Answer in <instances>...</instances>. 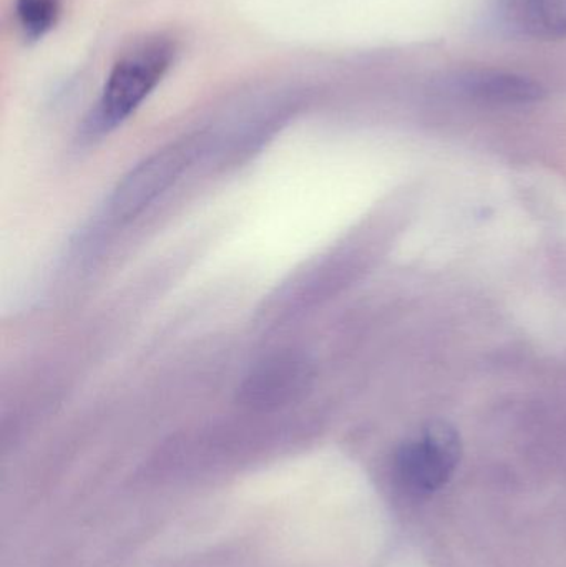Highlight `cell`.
I'll use <instances>...</instances> for the list:
<instances>
[{
	"label": "cell",
	"instance_id": "1",
	"mask_svg": "<svg viewBox=\"0 0 566 567\" xmlns=\"http://www.w3.org/2000/svg\"><path fill=\"white\" fill-rule=\"evenodd\" d=\"M175 59V45L165 37L140 43L113 65L86 128L106 133L125 122L162 82Z\"/></svg>",
	"mask_w": 566,
	"mask_h": 567
},
{
	"label": "cell",
	"instance_id": "2",
	"mask_svg": "<svg viewBox=\"0 0 566 567\" xmlns=\"http://www.w3.org/2000/svg\"><path fill=\"white\" fill-rule=\"evenodd\" d=\"M206 140L205 133L186 136L158 150L130 169L110 196V218L116 223H126L142 215L178 182L206 145Z\"/></svg>",
	"mask_w": 566,
	"mask_h": 567
},
{
	"label": "cell",
	"instance_id": "3",
	"mask_svg": "<svg viewBox=\"0 0 566 567\" xmlns=\"http://www.w3.org/2000/svg\"><path fill=\"white\" fill-rule=\"evenodd\" d=\"M461 460V436L445 422H432L395 453L399 486L411 498H428L447 485Z\"/></svg>",
	"mask_w": 566,
	"mask_h": 567
},
{
	"label": "cell",
	"instance_id": "4",
	"mask_svg": "<svg viewBox=\"0 0 566 567\" xmlns=\"http://www.w3.org/2000/svg\"><path fill=\"white\" fill-rule=\"evenodd\" d=\"M311 369L301 357L281 353L259 362L241 385V402L251 409L288 405L309 389Z\"/></svg>",
	"mask_w": 566,
	"mask_h": 567
},
{
	"label": "cell",
	"instance_id": "5",
	"mask_svg": "<svg viewBox=\"0 0 566 567\" xmlns=\"http://www.w3.org/2000/svg\"><path fill=\"white\" fill-rule=\"evenodd\" d=\"M495 19L522 39H566V0H497Z\"/></svg>",
	"mask_w": 566,
	"mask_h": 567
},
{
	"label": "cell",
	"instance_id": "6",
	"mask_svg": "<svg viewBox=\"0 0 566 567\" xmlns=\"http://www.w3.org/2000/svg\"><path fill=\"white\" fill-rule=\"evenodd\" d=\"M457 90L472 102L492 106H517L541 102L544 86L515 73L477 70L457 80Z\"/></svg>",
	"mask_w": 566,
	"mask_h": 567
},
{
	"label": "cell",
	"instance_id": "7",
	"mask_svg": "<svg viewBox=\"0 0 566 567\" xmlns=\"http://www.w3.org/2000/svg\"><path fill=\"white\" fill-rule=\"evenodd\" d=\"M60 13V0H17L16 16L23 37L39 40L52 30Z\"/></svg>",
	"mask_w": 566,
	"mask_h": 567
},
{
	"label": "cell",
	"instance_id": "8",
	"mask_svg": "<svg viewBox=\"0 0 566 567\" xmlns=\"http://www.w3.org/2000/svg\"><path fill=\"white\" fill-rule=\"evenodd\" d=\"M398 567H428L418 555H404L399 559Z\"/></svg>",
	"mask_w": 566,
	"mask_h": 567
}]
</instances>
